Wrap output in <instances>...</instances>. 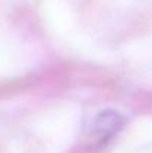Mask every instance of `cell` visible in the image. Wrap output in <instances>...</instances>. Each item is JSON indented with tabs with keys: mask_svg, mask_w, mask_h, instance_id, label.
<instances>
[{
	"mask_svg": "<svg viewBox=\"0 0 152 153\" xmlns=\"http://www.w3.org/2000/svg\"><path fill=\"white\" fill-rule=\"evenodd\" d=\"M124 125V117L121 113L113 111V110H106L101 111L94 120V131L100 135L101 138L113 135L121 126Z\"/></svg>",
	"mask_w": 152,
	"mask_h": 153,
	"instance_id": "cell-1",
	"label": "cell"
}]
</instances>
